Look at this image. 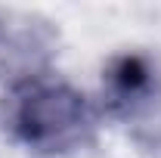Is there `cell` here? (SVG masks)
Returning a JSON list of instances; mask_svg holds the SVG:
<instances>
[{"mask_svg": "<svg viewBox=\"0 0 161 158\" xmlns=\"http://www.w3.org/2000/svg\"><path fill=\"white\" fill-rule=\"evenodd\" d=\"M96 105L62 81H28L16 90L13 133L37 155H68L96 133Z\"/></svg>", "mask_w": 161, "mask_h": 158, "instance_id": "1", "label": "cell"}, {"mask_svg": "<svg viewBox=\"0 0 161 158\" xmlns=\"http://www.w3.org/2000/svg\"><path fill=\"white\" fill-rule=\"evenodd\" d=\"M53 34L34 16H0V78H16L22 84L37 81L50 59Z\"/></svg>", "mask_w": 161, "mask_h": 158, "instance_id": "2", "label": "cell"}, {"mask_svg": "<svg viewBox=\"0 0 161 158\" xmlns=\"http://www.w3.org/2000/svg\"><path fill=\"white\" fill-rule=\"evenodd\" d=\"M155 84V71L146 56L140 53H124L118 59L108 62L105 68V109L118 118L121 112L133 102L136 96H142L149 87Z\"/></svg>", "mask_w": 161, "mask_h": 158, "instance_id": "3", "label": "cell"}, {"mask_svg": "<svg viewBox=\"0 0 161 158\" xmlns=\"http://www.w3.org/2000/svg\"><path fill=\"white\" fill-rule=\"evenodd\" d=\"M118 118L133 130L136 143L149 146V149H161V87H158V81L142 96L133 99Z\"/></svg>", "mask_w": 161, "mask_h": 158, "instance_id": "4", "label": "cell"}]
</instances>
